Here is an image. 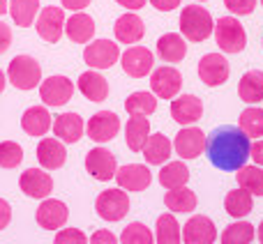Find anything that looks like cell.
I'll list each match as a JSON object with an SVG mask.
<instances>
[{"label": "cell", "instance_id": "obj_1", "mask_svg": "<svg viewBox=\"0 0 263 244\" xmlns=\"http://www.w3.org/2000/svg\"><path fill=\"white\" fill-rule=\"evenodd\" d=\"M250 136L233 125H222L205 138V152L219 171H238L250 159Z\"/></svg>", "mask_w": 263, "mask_h": 244}, {"label": "cell", "instance_id": "obj_2", "mask_svg": "<svg viewBox=\"0 0 263 244\" xmlns=\"http://www.w3.org/2000/svg\"><path fill=\"white\" fill-rule=\"evenodd\" d=\"M215 30L213 16L205 7L199 5H190L180 12V35L190 42H205Z\"/></svg>", "mask_w": 263, "mask_h": 244}, {"label": "cell", "instance_id": "obj_3", "mask_svg": "<svg viewBox=\"0 0 263 244\" xmlns=\"http://www.w3.org/2000/svg\"><path fill=\"white\" fill-rule=\"evenodd\" d=\"M7 78L16 90H32V88H37L42 83V67L35 58L21 53L9 63Z\"/></svg>", "mask_w": 263, "mask_h": 244}, {"label": "cell", "instance_id": "obj_4", "mask_svg": "<svg viewBox=\"0 0 263 244\" xmlns=\"http://www.w3.org/2000/svg\"><path fill=\"white\" fill-rule=\"evenodd\" d=\"M215 39L224 53H240L247 46V32L242 23L233 16H222L215 21Z\"/></svg>", "mask_w": 263, "mask_h": 244}, {"label": "cell", "instance_id": "obj_5", "mask_svg": "<svg viewBox=\"0 0 263 244\" xmlns=\"http://www.w3.org/2000/svg\"><path fill=\"white\" fill-rule=\"evenodd\" d=\"M95 212L104 221H120L129 212V196L125 189H106L95 198Z\"/></svg>", "mask_w": 263, "mask_h": 244}, {"label": "cell", "instance_id": "obj_6", "mask_svg": "<svg viewBox=\"0 0 263 244\" xmlns=\"http://www.w3.org/2000/svg\"><path fill=\"white\" fill-rule=\"evenodd\" d=\"M72 95H74V83L67 76L55 74V76H49L40 83V99L44 106H53V109L65 106L72 99Z\"/></svg>", "mask_w": 263, "mask_h": 244}, {"label": "cell", "instance_id": "obj_7", "mask_svg": "<svg viewBox=\"0 0 263 244\" xmlns=\"http://www.w3.org/2000/svg\"><path fill=\"white\" fill-rule=\"evenodd\" d=\"M180 88H182V74L176 67L164 65V67H157L150 72V90L159 99H173V97H178Z\"/></svg>", "mask_w": 263, "mask_h": 244}, {"label": "cell", "instance_id": "obj_8", "mask_svg": "<svg viewBox=\"0 0 263 244\" xmlns=\"http://www.w3.org/2000/svg\"><path fill=\"white\" fill-rule=\"evenodd\" d=\"M35 28L42 39L49 42V44H55V42L63 37V30H65V9L46 5V7L40 9V14H37Z\"/></svg>", "mask_w": 263, "mask_h": 244}, {"label": "cell", "instance_id": "obj_9", "mask_svg": "<svg viewBox=\"0 0 263 244\" xmlns=\"http://www.w3.org/2000/svg\"><path fill=\"white\" fill-rule=\"evenodd\" d=\"M120 46L111 39H95L83 49V60L90 69H109L118 63Z\"/></svg>", "mask_w": 263, "mask_h": 244}, {"label": "cell", "instance_id": "obj_10", "mask_svg": "<svg viewBox=\"0 0 263 244\" xmlns=\"http://www.w3.org/2000/svg\"><path fill=\"white\" fill-rule=\"evenodd\" d=\"M182 242L185 244H215L217 240V228L213 219L205 214H194L187 219V223L180 228Z\"/></svg>", "mask_w": 263, "mask_h": 244}, {"label": "cell", "instance_id": "obj_11", "mask_svg": "<svg viewBox=\"0 0 263 244\" xmlns=\"http://www.w3.org/2000/svg\"><path fill=\"white\" fill-rule=\"evenodd\" d=\"M120 131V118L114 111H100L95 113L86 125L88 138H92L95 143H109L118 136Z\"/></svg>", "mask_w": 263, "mask_h": 244}, {"label": "cell", "instance_id": "obj_12", "mask_svg": "<svg viewBox=\"0 0 263 244\" xmlns=\"http://www.w3.org/2000/svg\"><path fill=\"white\" fill-rule=\"evenodd\" d=\"M86 171L100 182L114 180L116 171H118V164H116L114 152H109V150L102 148V145L92 148L90 152L86 154Z\"/></svg>", "mask_w": 263, "mask_h": 244}, {"label": "cell", "instance_id": "obj_13", "mask_svg": "<svg viewBox=\"0 0 263 244\" xmlns=\"http://www.w3.org/2000/svg\"><path fill=\"white\" fill-rule=\"evenodd\" d=\"M18 187L28 198L44 200L49 198V194L53 191V177L44 171V168H28L26 173H21L18 177Z\"/></svg>", "mask_w": 263, "mask_h": 244}, {"label": "cell", "instance_id": "obj_14", "mask_svg": "<svg viewBox=\"0 0 263 244\" xmlns=\"http://www.w3.org/2000/svg\"><path fill=\"white\" fill-rule=\"evenodd\" d=\"M69 219V208L63 200L55 198H44L40 208L35 210V221L46 231H60Z\"/></svg>", "mask_w": 263, "mask_h": 244}, {"label": "cell", "instance_id": "obj_15", "mask_svg": "<svg viewBox=\"0 0 263 244\" xmlns=\"http://www.w3.org/2000/svg\"><path fill=\"white\" fill-rule=\"evenodd\" d=\"M231 67H229L227 58L222 53H205L199 63V78L210 88H217L227 83Z\"/></svg>", "mask_w": 263, "mask_h": 244}, {"label": "cell", "instance_id": "obj_16", "mask_svg": "<svg viewBox=\"0 0 263 244\" xmlns=\"http://www.w3.org/2000/svg\"><path fill=\"white\" fill-rule=\"evenodd\" d=\"M205 138L208 136L203 134L196 127H182L176 134V140H173V150L180 159H196L201 152L205 150Z\"/></svg>", "mask_w": 263, "mask_h": 244}, {"label": "cell", "instance_id": "obj_17", "mask_svg": "<svg viewBox=\"0 0 263 244\" xmlns=\"http://www.w3.org/2000/svg\"><path fill=\"white\" fill-rule=\"evenodd\" d=\"M120 63H123V69L127 76L143 78L153 72L155 58H153V51L145 49V46H129V49L123 53Z\"/></svg>", "mask_w": 263, "mask_h": 244}, {"label": "cell", "instance_id": "obj_18", "mask_svg": "<svg viewBox=\"0 0 263 244\" xmlns=\"http://www.w3.org/2000/svg\"><path fill=\"white\" fill-rule=\"evenodd\" d=\"M171 118L182 127H190L201 120L203 115V101L196 95H180L171 99Z\"/></svg>", "mask_w": 263, "mask_h": 244}, {"label": "cell", "instance_id": "obj_19", "mask_svg": "<svg viewBox=\"0 0 263 244\" xmlns=\"http://www.w3.org/2000/svg\"><path fill=\"white\" fill-rule=\"evenodd\" d=\"M116 180H118L120 189L125 191H145L153 182L148 166H141V164H127V166H120L116 171Z\"/></svg>", "mask_w": 263, "mask_h": 244}, {"label": "cell", "instance_id": "obj_20", "mask_svg": "<svg viewBox=\"0 0 263 244\" xmlns=\"http://www.w3.org/2000/svg\"><path fill=\"white\" fill-rule=\"evenodd\" d=\"M37 161L44 171H55V168H63L67 161V150L65 143L58 138H42L37 143Z\"/></svg>", "mask_w": 263, "mask_h": 244}, {"label": "cell", "instance_id": "obj_21", "mask_svg": "<svg viewBox=\"0 0 263 244\" xmlns=\"http://www.w3.org/2000/svg\"><path fill=\"white\" fill-rule=\"evenodd\" d=\"M51 129H53L55 138L63 140L65 145L79 143L83 136V118L79 113H60L53 118Z\"/></svg>", "mask_w": 263, "mask_h": 244}, {"label": "cell", "instance_id": "obj_22", "mask_svg": "<svg viewBox=\"0 0 263 244\" xmlns=\"http://www.w3.org/2000/svg\"><path fill=\"white\" fill-rule=\"evenodd\" d=\"M77 86H79V90H81V95L86 97L88 101H95V104H100V101H104L106 97H109V81H106L100 72H95V69L83 72L81 76H79Z\"/></svg>", "mask_w": 263, "mask_h": 244}, {"label": "cell", "instance_id": "obj_23", "mask_svg": "<svg viewBox=\"0 0 263 244\" xmlns=\"http://www.w3.org/2000/svg\"><path fill=\"white\" fill-rule=\"evenodd\" d=\"M53 125V115L49 113L44 104L42 106H30L26 113L21 115V129L28 136H46V131Z\"/></svg>", "mask_w": 263, "mask_h": 244}, {"label": "cell", "instance_id": "obj_24", "mask_svg": "<svg viewBox=\"0 0 263 244\" xmlns=\"http://www.w3.org/2000/svg\"><path fill=\"white\" fill-rule=\"evenodd\" d=\"M114 32H116V39H118L120 44H136V42L143 39L145 26L134 12H127L116 21Z\"/></svg>", "mask_w": 263, "mask_h": 244}, {"label": "cell", "instance_id": "obj_25", "mask_svg": "<svg viewBox=\"0 0 263 244\" xmlns=\"http://www.w3.org/2000/svg\"><path fill=\"white\" fill-rule=\"evenodd\" d=\"M65 32L72 42L77 44H86V42L92 39L95 35V21L92 16H88L86 12H74L72 16L65 21Z\"/></svg>", "mask_w": 263, "mask_h": 244}, {"label": "cell", "instance_id": "obj_26", "mask_svg": "<svg viewBox=\"0 0 263 244\" xmlns=\"http://www.w3.org/2000/svg\"><path fill=\"white\" fill-rule=\"evenodd\" d=\"M157 55L164 63H180L187 55L185 37L180 32H166L157 39Z\"/></svg>", "mask_w": 263, "mask_h": 244}, {"label": "cell", "instance_id": "obj_27", "mask_svg": "<svg viewBox=\"0 0 263 244\" xmlns=\"http://www.w3.org/2000/svg\"><path fill=\"white\" fill-rule=\"evenodd\" d=\"M238 97L245 104H259L263 101V72L261 69H250L242 74L238 83Z\"/></svg>", "mask_w": 263, "mask_h": 244}, {"label": "cell", "instance_id": "obj_28", "mask_svg": "<svg viewBox=\"0 0 263 244\" xmlns=\"http://www.w3.org/2000/svg\"><path fill=\"white\" fill-rule=\"evenodd\" d=\"M171 150H173V143L164 134H150L141 152H143L145 161L157 166V164H166L171 159Z\"/></svg>", "mask_w": 263, "mask_h": 244}, {"label": "cell", "instance_id": "obj_29", "mask_svg": "<svg viewBox=\"0 0 263 244\" xmlns=\"http://www.w3.org/2000/svg\"><path fill=\"white\" fill-rule=\"evenodd\" d=\"M150 136V122L145 115H132L125 125V140L132 152H141Z\"/></svg>", "mask_w": 263, "mask_h": 244}, {"label": "cell", "instance_id": "obj_30", "mask_svg": "<svg viewBox=\"0 0 263 244\" xmlns=\"http://www.w3.org/2000/svg\"><path fill=\"white\" fill-rule=\"evenodd\" d=\"M196 194L187 187H178V189H168L166 196H164V205H166L171 212H182V214H190L196 210Z\"/></svg>", "mask_w": 263, "mask_h": 244}, {"label": "cell", "instance_id": "obj_31", "mask_svg": "<svg viewBox=\"0 0 263 244\" xmlns=\"http://www.w3.org/2000/svg\"><path fill=\"white\" fill-rule=\"evenodd\" d=\"M252 208H254V196L247 189H242V187L229 191L227 198H224V210H227V214H231V217H236V219L247 217V214L252 212Z\"/></svg>", "mask_w": 263, "mask_h": 244}, {"label": "cell", "instance_id": "obj_32", "mask_svg": "<svg viewBox=\"0 0 263 244\" xmlns=\"http://www.w3.org/2000/svg\"><path fill=\"white\" fill-rule=\"evenodd\" d=\"M180 223L176 221L171 212H164L157 217V226H155V240L157 244H180L182 233H180Z\"/></svg>", "mask_w": 263, "mask_h": 244}, {"label": "cell", "instance_id": "obj_33", "mask_svg": "<svg viewBox=\"0 0 263 244\" xmlns=\"http://www.w3.org/2000/svg\"><path fill=\"white\" fill-rule=\"evenodd\" d=\"M190 180V168L182 161H166L164 168L159 171V185L164 189H178V187H185Z\"/></svg>", "mask_w": 263, "mask_h": 244}, {"label": "cell", "instance_id": "obj_34", "mask_svg": "<svg viewBox=\"0 0 263 244\" xmlns=\"http://www.w3.org/2000/svg\"><path fill=\"white\" fill-rule=\"evenodd\" d=\"M9 14L18 28L32 26L40 14V0H9Z\"/></svg>", "mask_w": 263, "mask_h": 244}, {"label": "cell", "instance_id": "obj_35", "mask_svg": "<svg viewBox=\"0 0 263 244\" xmlns=\"http://www.w3.org/2000/svg\"><path fill=\"white\" fill-rule=\"evenodd\" d=\"M236 180L238 187L247 189L252 196H263V166H240Z\"/></svg>", "mask_w": 263, "mask_h": 244}, {"label": "cell", "instance_id": "obj_36", "mask_svg": "<svg viewBox=\"0 0 263 244\" xmlns=\"http://www.w3.org/2000/svg\"><path fill=\"white\" fill-rule=\"evenodd\" d=\"M125 111L129 115H153L157 111V97L153 92H132L125 99Z\"/></svg>", "mask_w": 263, "mask_h": 244}, {"label": "cell", "instance_id": "obj_37", "mask_svg": "<svg viewBox=\"0 0 263 244\" xmlns=\"http://www.w3.org/2000/svg\"><path fill=\"white\" fill-rule=\"evenodd\" d=\"M256 231L250 221H236L222 233V244H252Z\"/></svg>", "mask_w": 263, "mask_h": 244}, {"label": "cell", "instance_id": "obj_38", "mask_svg": "<svg viewBox=\"0 0 263 244\" xmlns=\"http://www.w3.org/2000/svg\"><path fill=\"white\" fill-rule=\"evenodd\" d=\"M238 125L245 131L250 138H261L263 136V109L259 106H252V109H245L238 118Z\"/></svg>", "mask_w": 263, "mask_h": 244}, {"label": "cell", "instance_id": "obj_39", "mask_svg": "<svg viewBox=\"0 0 263 244\" xmlns=\"http://www.w3.org/2000/svg\"><path fill=\"white\" fill-rule=\"evenodd\" d=\"M120 244H155V235L150 233L148 226L134 221L123 231V235H120Z\"/></svg>", "mask_w": 263, "mask_h": 244}, {"label": "cell", "instance_id": "obj_40", "mask_svg": "<svg viewBox=\"0 0 263 244\" xmlns=\"http://www.w3.org/2000/svg\"><path fill=\"white\" fill-rule=\"evenodd\" d=\"M23 161V148L16 140L0 143V168H16Z\"/></svg>", "mask_w": 263, "mask_h": 244}, {"label": "cell", "instance_id": "obj_41", "mask_svg": "<svg viewBox=\"0 0 263 244\" xmlns=\"http://www.w3.org/2000/svg\"><path fill=\"white\" fill-rule=\"evenodd\" d=\"M53 244H88V237L81 228H60Z\"/></svg>", "mask_w": 263, "mask_h": 244}, {"label": "cell", "instance_id": "obj_42", "mask_svg": "<svg viewBox=\"0 0 263 244\" xmlns=\"http://www.w3.org/2000/svg\"><path fill=\"white\" fill-rule=\"evenodd\" d=\"M224 7L236 16H250L256 7V0H224Z\"/></svg>", "mask_w": 263, "mask_h": 244}, {"label": "cell", "instance_id": "obj_43", "mask_svg": "<svg viewBox=\"0 0 263 244\" xmlns=\"http://www.w3.org/2000/svg\"><path fill=\"white\" fill-rule=\"evenodd\" d=\"M88 244H118V237L111 231H97V233H92Z\"/></svg>", "mask_w": 263, "mask_h": 244}, {"label": "cell", "instance_id": "obj_44", "mask_svg": "<svg viewBox=\"0 0 263 244\" xmlns=\"http://www.w3.org/2000/svg\"><path fill=\"white\" fill-rule=\"evenodd\" d=\"M9 46H12V30H9L7 23L0 21V55H3Z\"/></svg>", "mask_w": 263, "mask_h": 244}, {"label": "cell", "instance_id": "obj_45", "mask_svg": "<svg viewBox=\"0 0 263 244\" xmlns=\"http://www.w3.org/2000/svg\"><path fill=\"white\" fill-rule=\"evenodd\" d=\"M9 221H12V208H9V203L5 198H0V231L7 228Z\"/></svg>", "mask_w": 263, "mask_h": 244}, {"label": "cell", "instance_id": "obj_46", "mask_svg": "<svg viewBox=\"0 0 263 244\" xmlns=\"http://www.w3.org/2000/svg\"><path fill=\"white\" fill-rule=\"evenodd\" d=\"M60 3H63V7L69 9V12H83L92 0H60Z\"/></svg>", "mask_w": 263, "mask_h": 244}, {"label": "cell", "instance_id": "obj_47", "mask_svg": "<svg viewBox=\"0 0 263 244\" xmlns=\"http://www.w3.org/2000/svg\"><path fill=\"white\" fill-rule=\"evenodd\" d=\"M182 0H150V5H153L155 9H159V12H171V9H176Z\"/></svg>", "mask_w": 263, "mask_h": 244}, {"label": "cell", "instance_id": "obj_48", "mask_svg": "<svg viewBox=\"0 0 263 244\" xmlns=\"http://www.w3.org/2000/svg\"><path fill=\"white\" fill-rule=\"evenodd\" d=\"M250 157L254 159L259 166H263V138L261 140H256V143H252V148H250Z\"/></svg>", "mask_w": 263, "mask_h": 244}, {"label": "cell", "instance_id": "obj_49", "mask_svg": "<svg viewBox=\"0 0 263 244\" xmlns=\"http://www.w3.org/2000/svg\"><path fill=\"white\" fill-rule=\"evenodd\" d=\"M118 5H123V7H127L129 12H139L141 7H145V0H116Z\"/></svg>", "mask_w": 263, "mask_h": 244}, {"label": "cell", "instance_id": "obj_50", "mask_svg": "<svg viewBox=\"0 0 263 244\" xmlns=\"http://www.w3.org/2000/svg\"><path fill=\"white\" fill-rule=\"evenodd\" d=\"M9 12V0H0V16Z\"/></svg>", "mask_w": 263, "mask_h": 244}, {"label": "cell", "instance_id": "obj_51", "mask_svg": "<svg viewBox=\"0 0 263 244\" xmlns=\"http://www.w3.org/2000/svg\"><path fill=\"white\" fill-rule=\"evenodd\" d=\"M5 83H7V74H5L3 69H0V92L5 90Z\"/></svg>", "mask_w": 263, "mask_h": 244}, {"label": "cell", "instance_id": "obj_52", "mask_svg": "<svg viewBox=\"0 0 263 244\" xmlns=\"http://www.w3.org/2000/svg\"><path fill=\"white\" fill-rule=\"evenodd\" d=\"M256 235H259V242L263 244V221L259 223V231H256Z\"/></svg>", "mask_w": 263, "mask_h": 244}, {"label": "cell", "instance_id": "obj_53", "mask_svg": "<svg viewBox=\"0 0 263 244\" xmlns=\"http://www.w3.org/2000/svg\"><path fill=\"white\" fill-rule=\"evenodd\" d=\"M199 3H205V0H199Z\"/></svg>", "mask_w": 263, "mask_h": 244}, {"label": "cell", "instance_id": "obj_54", "mask_svg": "<svg viewBox=\"0 0 263 244\" xmlns=\"http://www.w3.org/2000/svg\"><path fill=\"white\" fill-rule=\"evenodd\" d=\"M261 5H263V0H261Z\"/></svg>", "mask_w": 263, "mask_h": 244}]
</instances>
